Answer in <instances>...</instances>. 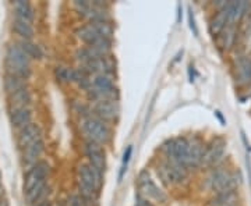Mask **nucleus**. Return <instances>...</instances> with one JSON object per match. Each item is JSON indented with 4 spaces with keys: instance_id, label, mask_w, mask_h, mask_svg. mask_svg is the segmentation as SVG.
I'll return each instance as SVG.
<instances>
[{
    "instance_id": "nucleus-20",
    "label": "nucleus",
    "mask_w": 251,
    "mask_h": 206,
    "mask_svg": "<svg viewBox=\"0 0 251 206\" xmlns=\"http://www.w3.org/2000/svg\"><path fill=\"white\" fill-rule=\"evenodd\" d=\"M227 24H229V14H227L226 6H225L224 9L218 10L215 13V16L211 18V21H209V32H211V35L219 36V34L224 31Z\"/></svg>"
},
{
    "instance_id": "nucleus-38",
    "label": "nucleus",
    "mask_w": 251,
    "mask_h": 206,
    "mask_svg": "<svg viewBox=\"0 0 251 206\" xmlns=\"http://www.w3.org/2000/svg\"><path fill=\"white\" fill-rule=\"evenodd\" d=\"M236 206H243V205H242V204H240V205H236Z\"/></svg>"
},
{
    "instance_id": "nucleus-22",
    "label": "nucleus",
    "mask_w": 251,
    "mask_h": 206,
    "mask_svg": "<svg viewBox=\"0 0 251 206\" xmlns=\"http://www.w3.org/2000/svg\"><path fill=\"white\" fill-rule=\"evenodd\" d=\"M236 82L239 85H249L251 82V59L242 57L236 64Z\"/></svg>"
},
{
    "instance_id": "nucleus-31",
    "label": "nucleus",
    "mask_w": 251,
    "mask_h": 206,
    "mask_svg": "<svg viewBox=\"0 0 251 206\" xmlns=\"http://www.w3.org/2000/svg\"><path fill=\"white\" fill-rule=\"evenodd\" d=\"M69 206H88L85 202H84V199L78 195V194H73L69 197Z\"/></svg>"
},
{
    "instance_id": "nucleus-34",
    "label": "nucleus",
    "mask_w": 251,
    "mask_h": 206,
    "mask_svg": "<svg viewBox=\"0 0 251 206\" xmlns=\"http://www.w3.org/2000/svg\"><path fill=\"white\" fill-rule=\"evenodd\" d=\"M181 18H183V7L181 6H177V23L181 21Z\"/></svg>"
},
{
    "instance_id": "nucleus-39",
    "label": "nucleus",
    "mask_w": 251,
    "mask_h": 206,
    "mask_svg": "<svg viewBox=\"0 0 251 206\" xmlns=\"http://www.w3.org/2000/svg\"><path fill=\"white\" fill-rule=\"evenodd\" d=\"M250 41H251V38H250ZM250 46H251V45H250Z\"/></svg>"
},
{
    "instance_id": "nucleus-13",
    "label": "nucleus",
    "mask_w": 251,
    "mask_h": 206,
    "mask_svg": "<svg viewBox=\"0 0 251 206\" xmlns=\"http://www.w3.org/2000/svg\"><path fill=\"white\" fill-rule=\"evenodd\" d=\"M39 139H42V130H41L39 124L31 123L27 127H24L23 130H20L17 137V145L21 151H24L29 145L35 143Z\"/></svg>"
},
{
    "instance_id": "nucleus-4",
    "label": "nucleus",
    "mask_w": 251,
    "mask_h": 206,
    "mask_svg": "<svg viewBox=\"0 0 251 206\" xmlns=\"http://www.w3.org/2000/svg\"><path fill=\"white\" fill-rule=\"evenodd\" d=\"M80 131L85 141L99 143L102 146L112 141V126L91 114V112L81 117Z\"/></svg>"
},
{
    "instance_id": "nucleus-3",
    "label": "nucleus",
    "mask_w": 251,
    "mask_h": 206,
    "mask_svg": "<svg viewBox=\"0 0 251 206\" xmlns=\"http://www.w3.org/2000/svg\"><path fill=\"white\" fill-rule=\"evenodd\" d=\"M243 177L240 171H233L225 166L211 169L204 180V187L212 195L226 192V191H237L242 185Z\"/></svg>"
},
{
    "instance_id": "nucleus-28",
    "label": "nucleus",
    "mask_w": 251,
    "mask_h": 206,
    "mask_svg": "<svg viewBox=\"0 0 251 206\" xmlns=\"http://www.w3.org/2000/svg\"><path fill=\"white\" fill-rule=\"evenodd\" d=\"M131 155H133V145H128V146L126 148L125 153H123L122 167H120V171H119V183H120V181L123 180V177H125L127 167H128V161L131 159Z\"/></svg>"
},
{
    "instance_id": "nucleus-17",
    "label": "nucleus",
    "mask_w": 251,
    "mask_h": 206,
    "mask_svg": "<svg viewBox=\"0 0 251 206\" xmlns=\"http://www.w3.org/2000/svg\"><path fill=\"white\" fill-rule=\"evenodd\" d=\"M44 151H45V142H44V139H39L35 143L29 145L28 148H25L23 151V156H21L23 158V163L25 166H28V167L34 166L35 163L41 160V156H42Z\"/></svg>"
},
{
    "instance_id": "nucleus-19",
    "label": "nucleus",
    "mask_w": 251,
    "mask_h": 206,
    "mask_svg": "<svg viewBox=\"0 0 251 206\" xmlns=\"http://www.w3.org/2000/svg\"><path fill=\"white\" fill-rule=\"evenodd\" d=\"M10 123L14 128L23 130L24 127L32 123V110L29 108L10 110Z\"/></svg>"
},
{
    "instance_id": "nucleus-36",
    "label": "nucleus",
    "mask_w": 251,
    "mask_h": 206,
    "mask_svg": "<svg viewBox=\"0 0 251 206\" xmlns=\"http://www.w3.org/2000/svg\"><path fill=\"white\" fill-rule=\"evenodd\" d=\"M35 206H52V205H50L48 201H45V202H41V204H38V205H35Z\"/></svg>"
},
{
    "instance_id": "nucleus-18",
    "label": "nucleus",
    "mask_w": 251,
    "mask_h": 206,
    "mask_svg": "<svg viewBox=\"0 0 251 206\" xmlns=\"http://www.w3.org/2000/svg\"><path fill=\"white\" fill-rule=\"evenodd\" d=\"M13 9H14V16L18 21H24L28 24H32L35 20V10L32 7V4L25 0H17L13 3Z\"/></svg>"
},
{
    "instance_id": "nucleus-5",
    "label": "nucleus",
    "mask_w": 251,
    "mask_h": 206,
    "mask_svg": "<svg viewBox=\"0 0 251 206\" xmlns=\"http://www.w3.org/2000/svg\"><path fill=\"white\" fill-rule=\"evenodd\" d=\"M87 96L90 102H98V100H119V88L116 87L115 77L98 74L92 75L91 88L87 92Z\"/></svg>"
},
{
    "instance_id": "nucleus-30",
    "label": "nucleus",
    "mask_w": 251,
    "mask_h": 206,
    "mask_svg": "<svg viewBox=\"0 0 251 206\" xmlns=\"http://www.w3.org/2000/svg\"><path fill=\"white\" fill-rule=\"evenodd\" d=\"M188 25H190V29L193 31L194 36H198V27L196 24V17H194V11L191 9H188Z\"/></svg>"
},
{
    "instance_id": "nucleus-15",
    "label": "nucleus",
    "mask_w": 251,
    "mask_h": 206,
    "mask_svg": "<svg viewBox=\"0 0 251 206\" xmlns=\"http://www.w3.org/2000/svg\"><path fill=\"white\" fill-rule=\"evenodd\" d=\"M216 38H218L219 47L225 52H229L236 46V42L239 39V28L236 24H227L226 28Z\"/></svg>"
},
{
    "instance_id": "nucleus-23",
    "label": "nucleus",
    "mask_w": 251,
    "mask_h": 206,
    "mask_svg": "<svg viewBox=\"0 0 251 206\" xmlns=\"http://www.w3.org/2000/svg\"><path fill=\"white\" fill-rule=\"evenodd\" d=\"M11 28L16 32V35L20 36L23 41H32L34 34H35L32 24H28V23H24V21H18V20L13 21Z\"/></svg>"
},
{
    "instance_id": "nucleus-10",
    "label": "nucleus",
    "mask_w": 251,
    "mask_h": 206,
    "mask_svg": "<svg viewBox=\"0 0 251 206\" xmlns=\"http://www.w3.org/2000/svg\"><path fill=\"white\" fill-rule=\"evenodd\" d=\"M91 114L98 117L99 120L105 121L106 124L112 126L116 124L120 118V105L119 100H98L91 102Z\"/></svg>"
},
{
    "instance_id": "nucleus-1",
    "label": "nucleus",
    "mask_w": 251,
    "mask_h": 206,
    "mask_svg": "<svg viewBox=\"0 0 251 206\" xmlns=\"http://www.w3.org/2000/svg\"><path fill=\"white\" fill-rule=\"evenodd\" d=\"M49 171H50V166L45 160H39L28 169L27 174L24 176V187H23L28 204L38 205L46 201L45 195L48 191L46 180L49 176Z\"/></svg>"
},
{
    "instance_id": "nucleus-32",
    "label": "nucleus",
    "mask_w": 251,
    "mask_h": 206,
    "mask_svg": "<svg viewBox=\"0 0 251 206\" xmlns=\"http://www.w3.org/2000/svg\"><path fill=\"white\" fill-rule=\"evenodd\" d=\"M135 206H155V205H153L150 199H147V198H144L143 195L137 194V197H135Z\"/></svg>"
},
{
    "instance_id": "nucleus-33",
    "label": "nucleus",
    "mask_w": 251,
    "mask_h": 206,
    "mask_svg": "<svg viewBox=\"0 0 251 206\" xmlns=\"http://www.w3.org/2000/svg\"><path fill=\"white\" fill-rule=\"evenodd\" d=\"M214 113H215V117H216V118H218V120L221 121V124H222V126H226V120H225L224 114H222V113H221L219 110H215Z\"/></svg>"
},
{
    "instance_id": "nucleus-14",
    "label": "nucleus",
    "mask_w": 251,
    "mask_h": 206,
    "mask_svg": "<svg viewBox=\"0 0 251 206\" xmlns=\"http://www.w3.org/2000/svg\"><path fill=\"white\" fill-rule=\"evenodd\" d=\"M205 149V143L201 138H193L190 139V149H188L187 158V169L188 170H197L201 167V161H202V155Z\"/></svg>"
},
{
    "instance_id": "nucleus-24",
    "label": "nucleus",
    "mask_w": 251,
    "mask_h": 206,
    "mask_svg": "<svg viewBox=\"0 0 251 206\" xmlns=\"http://www.w3.org/2000/svg\"><path fill=\"white\" fill-rule=\"evenodd\" d=\"M24 88H27V80L16 77V75L6 74V78H4V90L7 92V95L16 93V92L24 90Z\"/></svg>"
},
{
    "instance_id": "nucleus-25",
    "label": "nucleus",
    "mask_w": 251,
    "mask_h": 206,
    "mask_svg": "<svg viewBox=\"0 0 251 206\" xmlns=\"http://www.w3.org/2000/svg\"><path fill=\"white\" fill-rule=\"evenodd\" d=\"M18 45L31 60H41L44 57V52H42L41 46L34 44L32 41H21V42H18Z\"/></svg>"
},
{
    "instance_id": "nucleus-2",
    "label": "nucleus",
    "mask_w": 251,
    "mask_h": 206,
    "mask_svg": "<svg viewBox=\"0 0 251 206\" xmlns=\"http://www.w3.org/2000/svg\"><path fill=\"white\" fill-rule=\"evenodd\" d=\"M103 184V174L88 163H80L77 167V189L88 206H98L99 191Z\"/></svg>"
},
{
    "instance_id": "nucleus-29",
    "label": "nucleus",
    "mask_w": 251,
    "mask_h": 206,
    "mask_svg": "<svg viewBox=\"0 0 251 206\" xmlns=\"http://www.w3.org/2000/svg\"><path fill=\"white\" fill-rule=\"evenodd\" d=\"M239 36H242L243 41H249L251 38V16L244 20V24H243L242 31L239 32Z\"/></svg>"
},
{
    "instance_id": "nucleus-27",
    "label": "nucleus",
    "mask_w": 251,
    "mask_h": 206,
    "mask_svg": "<svg viewBox=\"0 0 251 206\" xmlns=\"http://www.w3.org/2000/svg\"><path fill=\"white\" fill-rule=\"evenodd\" d=\"M54 75L56 80L62 84H69L72 82L73 78V67H67V66H57L54 70Z\"/></svg>"
},
{
    "instance_id": "nucleus-21",
    "label": "nucleus",
    "mask_w": 251,
    "mask_h": 206,
    "mask_svg": "<svg viewBox=\"0 0 251 206\" xmlns=\"http://www.w3.org/2000/svg\"><path fill=\"white\" fill-rule=\"evenodd\" d=\"M32 102V95L28 88L18 91L16 93L9 95V109L10 110H16V109L29 108Z\"/></svg>"
},
{
    "instance_id": "nucleus-16",
    "label": "nucleus",
    "mask_w": 251,
    "mask_h": 206,
    "mask_svg": "<svg viewBox=\"0 0 251 206\" xmlns=\"http://www.w3.org/2000/svg\"><path fill=\"white\" fill-rule=\"evenodd\" d=\"M240 204H242V197L237 189V191H226L212 195L205 206H236Z\"/></svg>"
},
{
    "instance_id": "nucleus-9",
    "label": "nucleus",
    "mask_w": 251,
    "mask_h": 206,
    "mask_svg": "<svg viewBox=\"0 0 251 206\" xmlns=\"http://www.w3.org/2000/svg\"><path fill=\"white\" fill-rule=\"evenodd\" d=\"M188 149H190V139L184 137L168 139L162 145V152L168 160H173L187 167Z\"/></svg>"
},
{
    "instance_id": "nucleus-12",
    "label": "nucleus",
    "mask_w": 251,
    "mask_h": 206,
    "mask_svg": "<svg viewBox=\"0 0 251 206\" xmlns=\"http://www.w3.org/2000/svg\"><path fill=\"white\" fill-rule=\"evenodd\" d=\"M84 153H85V158H87V163L90 166L97 169L102 174L106 171V152H105V148L102 145L85 141V143H84Z\"/></svg>"
},
{
    "instance_id": "nucleus-7",
    "label": "nucleus",
    "mask_w": 251,
    "mask_h": 206,
    "mask_svg": "<svg viewBox=\"0 0 251 206\" xmlns=\"http://www.w3.org/2000/svg\"><path fill=\"white\" fill-rule=\"evenodd\" d=\"M226 146H227V142L221 135L214 137L209 142H206L204 155H202L201 167L211 170V169H215L219 166H224Z\"/></svg>"
},
{
    "instance_id": "nucleus-6",
    "label": "nucleus",
    "mask_w": 251,
    "mask_h": 206,
    "mask_svg": "<svg viewBox=\"0 0 251 206\" xmlns=\"http://www.w3.org/2000/svg\"><path fill=\"white\" fill-rule=\"evenodd\" d=\"M4 64L10 75H16L24 80H28L31 75V59L24 53L18 44H11L7 47Z\"/></svg>"
},
{
    "instance_id": "nucleus-8",
    "label": "nucleus",
    "mask_w": 251,
    "mask_h": 206,
    "mask_svg": "<svg viewBox=\"0 0 251 206\" xmlns=\"http://www.w3.org/2000/svg\"><path fill=\"white\" fill-rule=\"evenodd\" d=\"M188 171L190 170L186 166L173 160H168V159H165L158 166V173L161 179L169 187H177V185L186 184L188 180Z\"/></svg>"
},
{
    "instance_id": "nucleus-37",
    "label": "nucleus",
    "mask_w": 251,
    "mask_h": 206,
    "mask_svg": "<svg viewBox=\"0 0 251 206\" xmlns=\"http://www.w3.org/2000/svg\"><path fill=\"white\" fill-rule=\"evenodd\" d=\"M3 195H4V188H3V187L0 185V199L3 198Z\"/></svg>"
},
{
    "instance_id": "nucleus-11",
    "label": "nucleus",
    "mask_w": 251,
    "mask_h": 206,
    "mask_svg": "<svg viewBox=\"0 0 251 206\" xmlns=\"http://www.w3.org/2000/svg\"><path fill=\"white\" fill-rule=\"evenodd\" d=\"M137 185L140 189V195H143L144 198L150 199L151 202H158V204H165L168 201V195L166 192L161 189L156 183L151 179L150 173L147 170H143L138 174V180H137Z\"/></svg>"
},
{
    "instance_id": "nucleus-26",
    "label": "nucleus",
    "mask_w": 251,
    "mask_h": 206,
    "mask_svg": "<svg viewBox=\"0 0 251 206\" xmlns=\"http://www.w3.org/2000/svg\"><path fill=\"white\" fill-rule=\"evenodd\" d=\"M92 24V27L97 29L99 35L102 38H106V39H113L115 35V27L112 24V21H99V23H90Z\"/></svg>"
},
{
    "instance_id": "nucleus-35",
    "label": "nucleus",
    "mask_w": 251,
    "mask_h": 206,
    "mask_svg": "<svg viewBox=\"0 0 251 206\" xmlns=\"http://www.w3.org/2000/svg\"><path fill=\"white\" fill-rule=\"evenodd\" d=\"M246 163H247V171H249V176H250V184H251V159H250V156H247V160H246Z\"/></svg>"
}]
</instances>
